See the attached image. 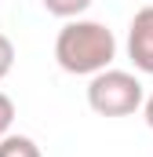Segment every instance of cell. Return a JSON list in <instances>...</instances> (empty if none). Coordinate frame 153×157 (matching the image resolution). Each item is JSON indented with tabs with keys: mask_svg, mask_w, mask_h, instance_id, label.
<instances>
[{
	"mask_svg": "<svg viewBox=\"0 0 153 157\" xmlns=\"http://www.w3.org/2000/svg\"><path fill=\"white\" fill-rule=\"evenodd\" d=\"M117 59V37L106 22L69 18L55 37V62L73 77H95Z\"/></svg>",
	"mask_w": 153,
	"mask_h": 157,
	"instance_id": "obj_1",
	"label": "cell"
},
{
	"mask_svg": "<svg viewBox=\"0 0 153 157\" xmlns=\"http://www.w3.org/2000/svg\"><path fill=\"white\" fill-rule=\"evenodd\" d=\"M11 121H15V102H11V95L0 91V139L11 132Z\"/></svg>",
	"mask_w": 153,
	"mask_h": 157,
	"instance_id": "obj_7",
	"label": "cell"
},
{
	"mask_svg": "<svg viewBox=\"0 0 153 157\" xmlns=\"http://www.w3.org/2000/svg\"><path fill=\"white\" fill-rule=\"evenodd\" d=\"M11 66H15V44L7 33H0V80L11 73Z\"/></svg>",
	"mask_w": 153,
	"mask_h": 157,
	"instance_id": "obj_6",
	"label": "cell"
},
{
	"mask_svg": "<svg viewBox=\"0 0 153 157\" xmlns=\"http://www.w3.org/2000/svg\"><path fill=\"white\" fill-rule=\"evenodd\" d=\"M128 59L135 62L139 73L153 77V4L139 7L131 26H128Z\"/></svg>",
	"mask_w": 153,
	"mask_h": 157,
	"instance_id": "obj_3",
	"label": "cell"
},
{
	"mask_svg": "<svg viewBox=\"0 0 153 157\" xmlns=\"http://www.w3.org/2000/svg\"><path fill=\"white\" fill-rule=\"evenodd\" d=\"M142 117H146V124L153 128V95H150V99H142Z\"/></svg>",
	"mask_w": 153,
	"mask_h": 157,
	"instance_id": "obj_8",
	"label": "cell"
},
{
	"mask_svg": "<svg viewBox=\"0 0 153 157\" xmlns=\"http://www.w3.org/2000/svg\"><path fill=\"white\" fill-rule=\"evenodd\" d=\"M142 99V80L128 70H102L88 80V106L99 117H131Z\"/></svg>",
	"mask_w": 153,
	"mask_h": 157,
	"instance_id": "obj_2",
	"label": "cell"
},
{
	"mask_svg": "<svg viewBox=\"0 0 153 157\" xmlns=\"http://www.w3.org/2000/svg\"><path fill=\"white\" fill-rule=\"evenodd\" d=\"M0 157H44V154H40V146L29 139V135L7 132V135L0 139Z\"/></svg>",
	"mask_w": 153,
	"mask_h": 157,
	"instance_id": "obj_4",
	"label": "cell"
},
{
	"mask_svg": "<svg viewBox=\"0 0 153 157\" xmlns=\"http://www.w3.org/2000/svg\"><path fill=\"white\" fill-rule=\"evenodd\" d=\"M44 4V11L47 15H55V18H80L88 7H91V0H40Z\"/></svg>",
	"mask_w": 153,
	"mask_h": 157,
	"instance_id": "obj_5",
	"label": "cell"
}]
</instances>
